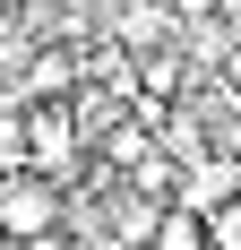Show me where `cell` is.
<instances>
[{
    "label": "cell",
    "instance_id": "cell-1",
    "mask_svg": "<svg viewBox=\"0 0 241 250\" xmlns=\"http://www.w3.org/2000/svg\"><path fill=\"white\" fill-rule=\"evenodd\" d=\"M69 225V190L43 173H18V181H0V242H43V233Z\"/></svg>",
    "mask_w": 241,
    "mask_h": 250
},
{
    "label": "cell",
    "instance_id": "cell-3",
    "mask_svg": "<svg viewBox=\"0 0 241 250\" xmlns=\"http://www.w3.org/2000/svg\"><path fill=\"white\" fill-rule=\"evenodd\" d=\"M9 250H69V233H43V242H9Z\"/></svg>",
    "mask_w": 241,
    "mask_h": 250
},
{
    "label": "cell",
    "instance_id": "cell-2",
    "mask_svg": "<svg viewBox=\"0 0 241 250\" xmlns=\"http://www.w3.org/2000/svg\"><path fill=\"white\" fill-rule=\"evenodd\" d=\"M35 173V138H26V112L18 104H0V181Z\"/></svg>",
    "mask_w": 241,
    "mask_h": 250
}]
</instances>
